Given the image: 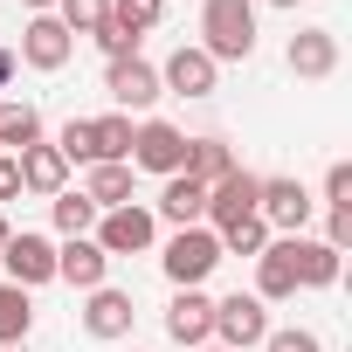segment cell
Here are the masks:
<instances>
[{
	"label": "cell",
	"instance_id": "1",
	"mask_svg": "<svg viewBox=\"0 0 352 352\" xmlns=\"http://www.w3.org/2000/svg\"><path fill=\"white\" fill-rule=\"evenodd\" d=\"M201 49L214 63H249L256 56V0H208L201 8Z\"/></svg>",
	"mask_w": 352,
	"mask_h": 352
},
{
	"label": "cell",
	"instance_id": "2",
	"mask_svg": "<svg viewBox=\"0 0 352 352\" xmlns=\"http://www.w3.org/2000/svg\"><path fill=\"white\" fill-rule=\"evenodd\" d=\"M124 166H145V173H159V180L187 173V131H180V124H166V118L131 124V159H124Z\"/></svg>",
	"mask_w": 352,
	"mask_h": 352
},
{
	"label": "cell",
	"instance_id": "3",
	"mask_svg": "<svg viewBox=\"0 0 352 352\" xmlns=\"http://www.w3.org/2000/svg\"><path fill=\"white\" fill-rule=\"evenodd\" d=\"M214 263H221V242H214V228H180L166 242V256H159V270L180 283V290H201L208 276H214Z\"/></svg>",
	"mask_w": 352,
	"mask_h": 352
},
{
	"label": "cell",
	"instance_id": "4",
	"mask_svg": "<svg viewBox=\"0 0 352 352\" xmlns=\"http://www.w3.org/2000/svg\"><path fill=\"white\" fill-rule=\"evenodd\" d=\"M152 235H159V221L138 208V201H124V208H111V214H97V249L104 256H145L152 249Z\"/></svg>",
	"mask_w": 352,
	"mask_h": 352
},
{
	"label": "cell",
	"instance_id": "5",
	"mask_svg": "<svg viewBox=\"0 0 352 352\" xmlns=\"http://www.w3.org/2000/svg\"><path fill=\"white\" fill-rule=\"evenodd\" d=\"M214 338L228 345V352H249V345H263L270 338V311H263V297H221L214 304Z\"/></svg>",
	"mask_w": 352,
	"mask_h": 352
},
{
	"label": "cell",
	"instance_id": "6",
	"mask_svg": "<svg viewBox=\"0 0 352 352\" xmlns=\"http://www.w3.org/2000/svg\"><path fill=\"white\" fill-rule=\"evenodd\" d=\"M0 263H8V283H21V290H35V283H56V242H49V235H35V228L8 235Z\"/></svg>",
	"mask_w": 352,
	"mask_h": 352
},
{
	"label": "cell",
	"instance_id": "7",
	"mask_svg": "<svg viewBox=\"0 0 352 352\" xmlns=\"http://www.w3.org/2000/svg\"><path fill=\"white\" fill-rule=\"evenodd\" d=\"M104 90H111V104L131 118V111H152L159 104V69L145 63V56H118L111 69H104Z\"/></svg>",
	"mask_w": 352,
	"mask_h": 352
},
{
	"label": "cell",
	"instance_id": "8",
	"mask_svg": "<svg viewBox=\"0 0 352 352\" xmlns=\"http://www.w3.org/2000/svg\"><path fill=\"white\" fill-rule=\"evenodd\" d=\"M214 76H221V63L194 42V49H173V56H166L159 90H173V97H214Z\"/></svg>",
	"mask_w": 352,
	"mask_h": 352
},
{
	"label": "cell",
	"instance_id": "9",
	"mask_svg": "<svg viewBox=\"0 0 352 352\" xmlns=\"http://www.w3.org/2000/svg\"><path fill=\"white\" fill-rule=\"evenodd\" d=\"M256 194H263V173H228V180H214L208 187V221H214V235L221 228H235V221H249L256 214Z\"/></svg>",
	"mask_w": 352,
	"mask_h": 352
},
{
	"label": "cell",
	"instance_id": "10",
	"mask_svg": "<svg viewBox=\"0 0 352 352\" xmlns=\"http://www.w3.org/2000/svg\"><path fill=\"white\" fill-rule=\"evenodd\" d=\"M69 56H76V35H69L56 14H35V21L21 28V63H28V69H63Z\"/></svg>",
	"mask_w": 352,
	"mask_h": 352
},
{
	"label": "cell",
	"instance_id": "11",
	"mask_svg": "<svg viewBox=\"0 0 352 352\" xmlns=\"http://www.w3.org/2000/svg\"><path fill=\"white\" fill-rule=\"evenodd\" d=\"M311 208H318V201H311L297 180H263V194H256V214H263L270 228H283V235H304Z\"/></svg>",
	"mask_w": 352,
	"mask_h": 352
},
{
	"label": "cell",
	"instance_id": "12",
	"mask_svg": "<svg viewBox=\"0 0 352 352\" xmlns=\"http://www.w3.org/2000/svg\"><path fill=\"white\" fill-rule=\"evenodd\" d=\"M166 331L180 338V345H208V338H214V297L180 290V297L166 304Z\"/></svg>",
	"mask_w": 352,
	"mask_h": 352
},
{
	"label": "cell",
	"instance_id": "13",
	"mask_svg": "<svg viewBox=\"0 0 352 352\" xmlns=\"http://www.w3.org/2000/svg\"><path fill=\"white\" fill-rule=\"evenodd\" d=\"M104 270H111V256H104L90 235H76V242H63V249H56V276H63V283H76V290H104Z\"/></svg>",
	"mask_w": 352,
	"mask_h": 352
},
{
	"label": "cell",
	"instance_id": "14",
	"mask_svg": "<svg viewBox=\"0 0 352 352\" xmlns=\"http://www.w3.org/2000/svg\"><path fill=\"white\" fill-rule=\"evenodd\" d=\"M131 318H138V311H131V290H111V283L90 290V304H83V331H90V338H124Z\"/></svg>",
	"mask_w": 352,
	"mask_h": 352
},
{
	"label": "cell",
	"instance_id": "15",
	"mask_svg": "<svg viewBox=\"0 0 352 352\" xmlns=\"http://www.w3.org/2000/svg\"><path fill=\"white\" fill-rule=\"evenodd\" d=\"M290 69L311 76V83L331 76V69H338V35H331V28H297V35H290Z\"/></svg>",
	"mask_w": 352,
	"mask_h": 352
},
{
	"label": "cell",
	"instance_id": "16",
	"mask_svg": "<svg viewBox=\"0 0 352 352\" xmlns=\"http://www.w3.org/2000/svg\"><path fill=\"white\" fill-rule=\"evenodd\" d=\"M290 270H297V290H324V283H338V249L311 242V235H290Z\"/></svg>",
	"mask_w": 352,
	"mask_h": 352
},
{
	"label": "cell",
	"instance_id": "17",
	"mask_svg": "<svg viewBox=\"0 0 352 352\" xmlns=\"http://www.w3.org/2000/svg\"><path fill=\"white\" fill-rule=\"evenodd\" d=\"M256 297H263V304H283V297H297V270H290V235H283V242H270V249L256 256Z\"/></svg>",
	"mask_w": 352,
	"mask_h": 352
},
{
	"label": "cell",
	"instance_id": "18",
	"mask_svg": "<svg viewBox=\"0 0 352 352\" xmlns=\"http://www.w3.org/2000/svg\"><path fill=\"white\" fill-rule=\"evenodd\" d=\"M159 208H166V221L201 228V221H208V187L194 180V173H173V180H166V194H159Z\"/></svg>",
	"mask_w": 352,
	"mask_h": 352
},
{
	"label": "cell",
	"instance_id": "19",
	"mask_svg": "<svg viewBox=\"0 0 352 352\" xmlns=\"http://www.w3.org/2000/svg\"><path fill=\"white\" fill-rule=\"evenodd\" d=\"M63 180H69V159H63L56 145H28V152H21V187H28V194H49V201H56Z\"/></svg>",
	"mask_w": 352,
	"mask_h": 352
},
{
	"label": "cell",
	"instance_id": "20",
	"mask_svg": "<svg viewBox=\"0 0 352 352\" xmlns=\"http://www.w3.org/2000/svg\"><path fill=\"white\" fill-rule=\"evenodd\" d=\"M131 159V118L111 111V118H90V166H124Z\"/></svg>",
	"mask_w": 352,
	"mask_h": 352
},
{
	"label": "cell",
	"instance_id": "21",
	"mask_svg": "<svg viewBox=\"0 0 352 352\" xmlns=\"http://www.w3.org/2000/svg\"><path fill=\"white\" fill-rule=\"evenodd\" d=\"M97 214H111V208H124L131 201V166H90V180L76 187Z\"/></svg>",
	"mask_w": 352,
	"mask_h": 352
},
{
	"label": "cell",
	"instance_id": "22",
	"mask_svg": "<svg viewBox=\"0 0 352 352\" xmlns=\"http://www.w3.org/2000/svg\"><path fill=\"white\" fill-rule=\"evenodd\" d=\"M28 145H42V111L35 104H0V152H28Z\"/></svg>",
	"mask_w": 352,
	"mask_h": 352
},
{
	"label": "cell",
	"instance_id": "23",
	"mask_svg": "<svg viewBox=\"0 0 352 352\" xmlns=\"http://www.w3.org/2000/svg\"><path fill=\"white\" fill-rule=\"evenodd\" d=\"M187 173H194L201 187H214V180L235 173V152H228L221 138H187Z\"/></svg>",
	"mask_w": 352,
	"mask_h": 352
},
{
	"label": "cell",
	"instance_id": "24",
	"mask_svg": "<svg viewBox=\"0 0 352 352\" xmlns=\"http://www.w3.org/2000/svg\"><path fill=\"white\" fill-rule=\"evenodd\" d=\"M28 324H35L28 290H21V283H0V345H21V338H28Z\"/></svg>",
	"mask_w": 352,
	"mask_h": 352
},
{
	"label": "cell",
	"instance_id": "25",
	"mask_svg": "<svg viewBox=\"0 0 352 352\" xmlns=\"http://www.w3.org/2000/svg\"><path fill=\"white\" fill-rule=\"evenodd\" d=\"M214 242H221V256H263V249H270V221H263V214H249V221L221 228Z\"/></svg>",
	"mask_w": 352,
	"mask_h": 352
},
{
	"label": "cell",
	"instance_id": "26",
	"mask_svg": "<svg viewBox=\"0 0 352 352\" xmlns=\"http://www.w3.org/2000/svg\"><path fill=\"white\" fill-rule=\"evenodd\" d=\"M56 21H63L69 35H97V28L111 21V0H56Z\"/></svg>",
	"mask_w": 352,
	"mask_h": 352
},
{
	"label": "cell",
	"instance_id": "27",
	"mask_svg": "<svg viewBox=\"0 0 352 352\" xmlns=\"http://www.w3.org/2000/svg\"><path fill=\"white\" fill-rule=\"evenodd\" d=\"M56 228L76 242V235H90V228H97V208H90L83 194H69V187H63V194H56Z\"/></svg>",
	"mask_w": 352,
	"mask_h": 352
},
{
	"label": "cell",
	"instance_id": "28",
	"mask_svg": "<svg viewBox=\"0 0 352 352\" xmlns=\"http://www.w3.org/2000/svg\"><path fill=\"white\" fill-rule=\"evenodd\" d=\"M159 8H166V0H111V21L124 35H145V28H159Z\"/></svg>",
	"mask_w": 352,
	"mask_h": 352
},
{
	"label": "cell",
	"instance_id": "29",
	"mask_svg": "<svg viewBox=\"0 0 352 352\" xmlns=\"http://www.w3.org/2000/svg\"><path fill=\"white\" fill-rule=\"evenodd\" d=\"M263 352H324V338H318V331H304V324H290V331H270V338H263Z\"/></svg>",
	"mask_w": 352,
	"mask_h": 352
},
{
	"label": "cell",
	"instance_id": "30",
	"mask_svg": "<svg viewBox=\"0 0 352 352\" xmlns=\"http://www.w3.org/2000/svg\"><path fill=\"white\" fill-rule=\"evenodd\" d=\"M56 152L90 166V118H69V124H63V138H56Z\"/></svg>",
	"mask_w": 352,
	"mask_h": 352
},
{
	"label": "cell",
	"instance_id": "31",
	"mask_svg": "<svg viewBox=\"0 0 352 352\" xmlns=\"http://www.w3.org/2000/svg\"><path fill=\"white\" fill-rule=\"evenodd\" d=\"M324 201H331V208H352V166H345V159L324 173Z\"/></svg>",
	"mask_w": 352,
	"mask_h": 352
},
{
	"label": "cell",
	"instance_id": "32",
	"mask_svg": "<svg viewBox=\"0 0 352 352\" xmlns=\"http://www.w3.org/2000/svg\"><path fill=\"white\" fill-rule=\"evenodd\" d=\"M97 49H104V56L118 63V56H131V49H138V35H124L118 21H104V28H97Z\"/></svg>",
	"mask_w": 352,
	"mask_h": 352
},
{
	"label": "cell",
	"instance_id": "33",
	"mask_svg": "<svg viewBox=\"0 0 352 352\" xmlns=\"http://www.w3.org/2000/svg\"><path fill=\"white\" fill-rule=\"evenodd\" d=\"M14 194H21V159L0 152V201H14Z\"/></svg>",
	"mask_w": 352,
	"mask_h": 352
},
{
	"label": "cell",
	"instance_id": "34",
	"mask_svg": "<svg viewBox=\"0 0 352 352\" xmlns=\"http://www.w3.org/2000/svg\"><path fill=\"white\" fill-rule=\"evenodd\" d=\"M14 83V49H0V90Z\"/></svg>",
	"mask_w": 352,
	"mask_h": 352
},
{
	"label": "cell",
	"instance_id": "35",
	"mask_svg": "<svg viewBox=\"0 0 352 352\" xmlns=\"http://www.w3.org/2000/svg\"><path fill=\"white\" fill-rule=\"evenodd\" d=\"M28 8H35V14H56V0H28Z\"/></svg>",
	"mask_w": 352,
	"mask_h": 352
},
{
	"label": "cell",
	"instance_id": "36",
	"mask_svg": "<svg viewBox=\"0 0 352 352\" xmlns=\"http://www.w3.org/2000/svg\"><path fill=\"white\" fill-rule=\"evenodd\" d=\"M8 235H14V228H8V214H0V249H8Z\"/></svg>",
	"mask_w": 352,
	"mask_h": 352
},
{
	"label": "cell",
	"instance_id": "37",
	"mask_svg": "<svg viewBox=\"0 0 352 352\" xmlns=\"http://www.w3.org/2000/svg\"><path fill=\"white\" fill-rule=\"evenodd\" d=\"M270 8H304V0H270Z\"/></svg>",
	"mask_w": 352,
	"mask_h": 352
},
{
	"label": "cell",
	"instance_id": "38",
	"mask_svg": "<svg viewBox=\"0 0 352 352\" xmlns=\"http://www.w3.org/2000/svg\"><path fill=\"white\" fill-rule=\"evenodd\" d=\"M194 352H228V345H194Z\"/></svg>",
	"mask_w": 352,
	"mask_h": 352
},
{
	"label": "cell",
	"instance_id": "39",
	"mask_svg": "<svg viewBox=\"0 0 352 352\" xmlns=\"http://www.w3.org/2000/svg\"><path fill=\"white\" fill-rule=\"evenodd\" d=\"M0 352H14V345H0Z\"/></svg>",
	"mask_w": 352,
	"mask_h": 352
}]
</instances>
